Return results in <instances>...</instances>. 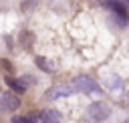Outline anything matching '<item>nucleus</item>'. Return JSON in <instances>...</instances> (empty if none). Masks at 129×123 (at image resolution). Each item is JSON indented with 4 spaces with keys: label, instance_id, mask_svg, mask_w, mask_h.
<instances>
[{
    "label": "nucleus",
    "instance_id": "1",
    "mask_svg": "<svg viewBox=\"0 0 129 123\" xmlns=\"http://www.w3.org/2000/svg\"><path fill=\"white\" fill-rule=\"evenodd\" d=\"M73 85H75L79 91H85V93H95V91H99V85H97V83H95L91 77H87V75L77 77Z\"/></svg>",
    "mask_w": 129,
    "mask_h": 123
},
{
    "label": "nucleus",
    "instance_id": "2",
    "mask_svg": "<svg viewBox=\"0 0 129 123\" xmlns=\"http://www.w3.org/2000/svg\"><path fill=\"white\" fill-rule=\"evenodd\" d=\"M75 91H77L75 85H56V87H52V89L46 93V97H48V99H60V97L73 95Z\"/></svg>",
    "mask_w": 129,
    "mask_h": 123
},
{
    "label": "nucleus",
    "instance_id": "3",
    "mask_svg": "<svg viewBox=\"0 0 129 123\" xmlns=\"http://www.w3.org/2000/svg\"><path fill=\"white\" fill-rule=\"evenodd\" d=\"M89 115H91L93 119H99V121H103V119H107V117H109V107H107L105 103L97 101V103H93V105L89 107Z\"/></svg>",
    "mask_w": 129,
    "mask_h": 123
},
{
    "label": "nucleus",
    "instance_id": "4",
    "mask_svg": "<svg viewBox=\"0 0 129 123\" xmlns=\"http://www.w3.org/2000/svg\"><path fill=\"white\" fill-rule=\"evenodd\" d=\"M101 2H105V4H107V6H109V8L119 16V22H121V24H125V8L121 6V2H119V0H101Z\"/></svg>",
    "mask_w": 129,
    "mask_h": 123
},
{
    "label": "nucleus",
    "instance_id": "5",
    "mask_svg": "<svg viewBox=\"0 0 129 123\" xmlns=\"http://www.w3.org/2000/svg\"><path fill=\"white\" fill-rule=\"evenodd\" d=\"M38 121H60V113L58 111H40L38 113Z\"/></svg>",
    "mask_w": 129,
    "mask_h": 123
},
{
    "label": "nucleus",
    "instance_id": "6",
    "mask_svg": "<svg viewBox=\"0 0 129 123\" xmlns=\"http://www.w3.org/2000/svg\"><path fill=\"white\" fill-rule=\"evenodd\" d=\"M2 101H4V107L6 109H18L20 107V101L14 95H2Z\"/></svg>",
    "mask_w": 129,
    "mask_h": 123
},
{
    "label": "nucleus",
    "instance_id": "7",
    "mask_svg": "<svg viewBox=\"0 0 129 123\" xmlns=\"http://www.w3.org/2000/svg\"><path fill=\"white\" fill-rule=\"evenodd\" d=\"M6 85H10L14 91H18V93H22V91H26V85H24V81H20V79H12V77H6Z\"/></svg>",
    "mask_w": 129,
    "mask_h": 123
},
{
    "label": "nucleus",
    "instance_id": "8",
    "mask_svg": "<svg viewBox=\"0 0 129 123\" xmlns=\"http://www.w3.org/2000/svg\"><path fill=\"white\" fill-rule=\"evenodd\" d=\"M36 65H38L42 71H46V73H52V71H54V69H52V65H50L44 56H36Z\"/></svg>",
    "mask_w": 129,
    "mask_h": 123
},
{
    "label": "nucleus",
    "instance_id": "9",
    "mask_svg": "<svg viewBox=\"0 0 129 123\" xmlns=\"http://www.w3.org/2000/svg\"><path fill=\"white\" fill-rule=\"evenodd\" d=\"M125 2H129V0H125Z\"/></svg>",
    "mask_w": 129,
    "mask_h": 123
},
{
    "label": "nucleus",
    "instance_id": "10",
    "mask_svg": "<svg viewBox=\"0 0 129 123\" xmlns=\"http://www.w3.org/2000/svg\"><path fill=\"white\" fill-rule=\"evenodd\" d=\"M0 99H2V95H0Z\"/></svg>",
    "mask_w": 129,
    "mask_h": 123
}]
</instances>
